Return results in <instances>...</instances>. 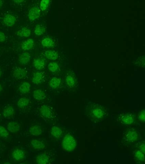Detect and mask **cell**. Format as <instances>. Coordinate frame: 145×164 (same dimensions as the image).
<instances>
[{"label":"cell","mask_w":145,"mask_h":164,"mask_svg":"<svg viewBox=\"0 0 145 164\" xmlns=\"http://www.w3.org/2000/svg\"><path fill=\"white\" fill-rule=\"evenodd\" d=\"M33 96L36 100L42 101L46 98V95L42 90L38 89L34 91Z\"/></svg>","instance_id":"obj_17"},{"label":"cell","mask_w":145,"mask_h":164,"mask_svg":"<svg viewBox=\"0 0 145 164\" xmlns=\"http://www.w3.org/2000/svg\"><path fill=\"white\" fill-rule=\"evenodd\" d=\"M145 110H141L140 112V113L138 115V118L141 122H144L145 121Z\"/></svg>","instance_id":"obj_33"},{"label":"cell","mask_w":145,"mask_h":164,"mask_svg":"<svg viewBox=\"0 0 145 164\" xmlns=\"http://www.w3.org/2000/svg\"><path fill=\"white\" fill-rule=\"evenodd\" d=\"M144 154L141 150H137L135 152L134 155L135 157L139 161H144Z\"/></svg>","instance_id":"obj_30"},{"label":"cell","mask_w":145,"mask_h":164,"mask_svg":"<svg viewBox=\"0 0 145 164\" xmlns=\"http://www.w3.org/2000/svg\"><path fill=\"white\" fill-rule=\"evenodd\" d=\"M40 112L41 116L47 119H49L52 118L53 117L52 110L49 106L42 105L40 108Z\"/></svg>","instance_id":"obj_4"},{"label":"cell","mask_w":145,"mask_h":164,"mask_svg":"<svg viewBox=\"0 0 145 164\" xmlns=\"http://www.w3.org/2000/svg\"><path fill=\"white\" fill-rule=\"evenodd\" d=\"M16 19L13 15L8 14L4 16L3 22L8 27H11L13 26L16 22Z\"/></svg>","instance_id":"obj_7"},{"label":"cell","mask_w":145,"mask_h":164,"mask_svg":"<svg viewBox=\"0 0 145 164\" xmlns=\"http://www.w3.org/2000/svg\"><path fill=\"white\" fill-rule=\"evenodd\" d=\"M9 135V131L4 127L0 126V137L3 139H7L8 138Z\"/></svg>","instance_id":"obj_29"},{"label":"cell","mask_w":145,"mask_h":164,"mask_svg":"<svg viewBox=\"0 0 145 164\" xmlns=\"http://www.w3.org/2000/svg\"><path fill=\"white\" fill-rule=\"evenodd\" d=\"M77 145L76 140L70 134H67L62 141V147L64 150L72 151L75 149Z\"/></svg>","instance_id":"obj_1"},{"label":"cell","mask_w":145,"mask_h":164,"mask_svg":"<svg viewBox=\"0 0 145 164\" xmlns=\"http://www.w3.org/2000/svg\"><path fill=\"white\" fill-rule=\"evenodd\" d=\"M15 3H23L24 2L25 0H13Z\"/></svg>","instance_id":"obj_36"},{"label":"cell","mask_w":145,"mask_h":164,"mask_svg":"<svg viewBox=\"0 0 145 164\" xmlns=\"http://www.w3.org/2000/svg\"><path fill=\"white\" fill-rule=\"evenodd\" d=\"M2 90H3V88H2V85H1V84H0V93H1V92H2Z\"/></svg>","instance_id":"obj_38"},{"label":"cell","mask_w":145,"mask_h":164,"mask_svg":"<svg viewBox=\"0 0 145 164\" xmlns=\"http://www.w3.org/2000/svg\"><path fill=\"white\" fill-rule=\"evenodd\" d=\"M33 65L35 69L38 70H41L44 68L45 63L43 59H41V58H37L34 60Z\"/></svg>","instance_id":"obj_19"},{"label":"cell","mask_w":145,"mask_h":164,"mask_svg":"<svg viewBox=\"0 0 145 164\" xmlns=\"http://www.w3.org/2000/svg\"><path fill=\"white\" fill-rule=\"evenodd\" d=\"M12 156L13 158L16 161H21L25 157V153L22 150L17 149L13 152Z\"/></svg>","instance_id":"obj_10"},{"label":"cell","mask_w":145,"mask_h":164,"mask_svg":"<svg viewBox=\"0 0 145 164\" xmlns=\"http://www.w3.org/2000/svg\"><path fill=\"white\" fill-rule=\"evenodd\" d=\"M51 134L55 138L58 139L62 135V130L58 127L54 126L51 130Z\"/></svg>","instance_id":"obj_22"},{"label":"cell","mask_w":145,"mask_h":164,"mask_svg":"<svg viewBox=\"0 0 145 164\" xmlns=\"http://www.w3.org/2000/svg\"><path fill=\"white\" fill-rule=\"evenodd\" d=\"M119 119L120 122L125 125L132 124L134 122V116L131 113L123 114L120 116Z\"/></svg>","instance_id":"obj_6"},{"label":"cell","mask_w":145,"mask_h":164,"mask_svg":"<svg viewBox=\"0 0 145 164\" xmlns=\"http://www.w3.org/2000/svg\"><path fill=\"white\" fill-rule=\"evenodd\" d=\"M46 57L50 60H55L58 59V54L57 52L54 51H47L45 53Z\"/></svg>","instance_id":"obj_23"},{"label":"cell","mask_w":145,"mask_h":164,"mask_svg":"<svg viewBox=\"0 0 145 164\" xmlns=\"http://www.w3.org/2000/svg\"><path fill=\"white\" fill-rule=\"evenodd\" d=\"M35 161L38 164H48L49 161V157L47 154H41L38 156Z\"/></svg>","instance_id":"obj_15"},{"label":"cell","mask_w":145,"mask_h":164,"mask_svg":"<svg viewBox=\"0 0 145 164\" xmlns=\"http://www.w3.org/2000/svg\"><path fill=\"white\" fill-rule=\"evenodd\" d=\"M21 129L19 123L18 122H9L8 124V129L12 133L18 132Z\"/></svg>","instance_id":"obj_11"},{"label":"cell","mask_w":145,"mask_h":164,"mask_svg":"<svg viewBox=\"0 0 145 164\" xmlns=\"http://www.w3.org/2000/svg\"><path fill=\"white\" fill-rule=\"evenodd\" d=\"M46 31V28L44 26L41 25H38L35 26L34 33L35 35L40 36L44 34Z\"/></svg>","instance_id":"obj_27"},{"label":"cell","mask_w":145,"mask_h":164,"mask_svg":"<svg viewBox=\"0 0 145 164\" xmlns=\"http://www.w3.org/2000/svg\"><path fill=\"white\" fill-rule=\"evenodd\" d=\"M26 71L24 69L17 68L15 69L13 72V76L15 79H23L26 76Z\"/></svg>","instance_id":"obj_8"},{"label":"cell","mask_w":145,"mask_h":164,"mask_svg":"<svg viewBox=\"0 0 145 164\" xmlns=\"http://www.w3.org/2000/svg\"><path fill=\"white\" fill-rule=\"evenodd\" d=\"M41 10L38 7L31 8L28 13V17L30 21H34L40 17Z\"/></svg>","instance_id":"obj_3"},{"label":"cell","mask_w":145,"mask_h":164,"mask_svg":"<svg viewBox=\"0 0 145 164\" xmlns=\"http://www.w3.org/2000/svg\"><path fill=\"white\" fill-rule=\"evenodd\" d=\"M30 54L28 52H24L20 55L19 62L22 65H27L30 61Z\"/></svg>","instance_id":"obj_9"},{"label":"cell","mask_w":145,"mask_h":164,"mask_svg":"<svg viewBox=\"0 0 145 164\" xmlns=\"http://www.w3.org/2000/svg\"><path fill=\"white\" fill-rule=\"evenodd\" d=\"M29 133L33 136H38L42 133V129L41 127L37 125L32 126L29 129Z\"/></svg>","instance_id":"obj_18"},{"label":"cell","mask_w":145,"mask_h":164,"mask_svg":"<svg viewBox=\"0 0 145 164\" xmlns=\"http://www.w3.org/2000/svg\"><path fill=\"white\" fill-rule=\"evenodd\" d=\"M140 148L141 151H142L144 153H145V145L144 143H142L140 146Z\"/></svg>","instance_id":"obj_35"},{"label":"cell","mask_w":145,"mask_h":164,"mask_svg":"<svg viewBox=\"0 0 145 164\" xmlns=\"http://www.w3.org/2000/svg\"><path fill=\"white\" fill-rule=\"evenodd\" d=\"M30 34V30L26 27H23L17 32V35L21 37H28Z\"/></svg>","instance_id":"obj_21"},{"label":"cell","mask_w":145,"mask_h":164,"mask_svg":"<svg viewBox=\"0 0 145 164\" xmlns=\"http://www.w3.org/2000/svg\"><path fill=\"white\" fill-rule=\"evenodd\" d=\"M138 138V134L134 129H128L125 134L124 139L128 142H134L136 141Z\"/></svg>","instance_id":"obj_2"},{"label":"cell","mask_w":145,"mask_h":164,"mask_svg":"<svg viewBox=\"0 0 145 164\" xmlns=\"http://www.w3.org/2000/svg\"><path fill=\"white\" fill-rule=\"evenodd\" d=\"M3 4V0H0V8H2Z\"/></svg>","instance_id":"obj_37"},{"label":"cell","mask_w":145,"mask_h":164,"mask_svg":"<svg viewBox=\"0 0 145 164\" xmlns=\"http://www.w3.org/2000/svg\"><path fill=\"white\" fill-rule=\"evenodd\" d=\"M29 98L26 97H22L20 98L17 102V106L19 108H24L26 107L29 105Z\"/></svg>","instance_id":"obj_24"},{"label":"cell","mask_w":145,"mask_h":164,"mask_svg":"<svg viewBox=\"0 0 145 164\" xmlns=\"http://www.w3.org/2000/svg\"><path fill=\"white\" fill-rule=\"evenodd\" d=\"M6 39L5 34L2 31H0V42H4Z\"/></svg>","instance_id":"obj_34"},{"label":"cell","mask_w":145,"mask_h":164,"mask_svg":"<svg viewBox=\"0 0 145 164\" xmlns=\"http://www.w3.org/2000/svg\"><path fill=\"white\" fill-rule=\"evenodd\" d=\"M31 145L34 149L39 150L44 149L46 147L43 141L38 139H33L31 142Z\"/></svg>","instance_id":"obj_13"},{"label":"cell","mask_w":145,"mask_h":164,"mask_svg":"<svg viewBox=\"0 0 145 164\" xmlns=\"http://www.w3.org/2000/svg\"><path fill=\"white\" fill-rule=\"evenodd\" d=\"M48 67L49 71L53 73L56 72L59 68L58 64L55 62L50 63L48 65Z\"/></svg>","instance_id":"obj_32"},{"label":"cell","mask_w":145,"mask_h":164,"mask_svg":"<svg viewBox=\"0 0 145 164\" xmlns=\"http://www.w3.org/2000/svg\"><path fill=\"white\" fill-rule=\"evenodd\" d=\"M44 76L43 73L41 72H35L33 75L32 82L35 84H39L43 81Z\"/></svg>","instance_id":"obj_12"},{"label":"cell","mask_w":145,"mask_h":164,"mask_svg":"<svg viewBox=\"0 0 145 164\" xmlns=\"http://www.w3.org/2000/svg\"><path fill=\"white\" fill-rule=\"evenodd\" d=\"M50 0H41L40 4V9L42 11L47 10L49 6Z\"/></svg>","instance_id":"obj_28"},{"label":"cell","mask_w":145,"mask_h":164,"mask_svg":"<svg viewBox=\"0 0 145 164\" xmlns=\"http://www.w3.org/2000/svg\"><path fill=\"white\" fill-rule=\"evenodd\" d=\"M2 70H1V69H0V77H1V76H2Z\"/></svg>","instance_id":"obj_39"},{"label":"cell","mask_w":145,"mask_h":164,"mask_svg":"<svg viewBox=\"0 0 145 164\" xmlns=\"http://www.w3.org/2000/svg\"><path fill=\"white\" fill-rule=\"evenodd\" d=\"M41 44L44 47H51L54 46L53 40L50 38H44L41 41Z\"/></svg>","instance_id":"obj_26"},{"label":"cell","mask_w":145,"mask_h":164,"mask_svg":"<svg viewBox=\"0 0 145 164\" xmlns=\"http://www.w3.org/2000/svg\"><path fill=\"white\" fill-rule=\"evenodd\" d=\"M3 116L6 118L9 119L13 116L15 114V109L12 106L6 107L3 112Z\"/></svg>","instance_id":"obj_14"},{"label":"cell","mask_w":145,"mask_h":164,"mask_svg":"<svg viewBox=\"0 0 145 164\" xmlns=\"http://www.w3.org/2000/svg\"><path fill=\"white\" fill-rule=\"evenodd\" d=\"M30 84L29 83L27 82H24L19 86V91L21 93L26 94L30 91Z\"/></svg>","instance_id":"obj_20"},{"label":"cell","mask_w":145,"mask_h":164,"mask_svg":"<svg viewBox=\"0 0 145 164\" xmlns=\"http://www.w3.org/2000/svg\"><path fill=\"white\" fill-rule=\"evenodd\" d=\"M34 46V41L32 39H29L23 41L22 44V48L24 51H29Z\"/></svg>","instance_id":"obj_16"},{"label":"cell","mask_w":145,"mask_h":164,"mask_svg":"<svg viewBox=\"0 0 145 164\" xmlns=\"http://www.w3.org/2000/svg\"><path fill=\"white\" fill-rule=\"evenodd\" d=\"M105 113L104 109L100 107H95L92 109L91 115L95 119H101L104 117Z\"/></svg>","instance_id":"obj_5"},{"label":"cell","mask_w":145,"mask_h":164,"mask_svg":"<svg viewBox=\"0 0 145 164\" xmlns=\"http://www.w3.org/2000/svg\"><path fill=\"white\" fill-rule=\"evenodd\" d=\"M1 113H0V118H1Z\"/></svg>","instance_id":"obj_40"},{"label":"cell","mask_w":145,"mask_h":164,"mask_svg":"<svg viewBox=\"0 0 145 164\" xmlns=\"http://www.w3.org/2000/svg\"><path fill=\"white\" fill-rule=\"evenodd\" d=\"M61 83V79L60 78L54 77L49 81V86L52 89H56L60 86Z\"/></svg>","instance_id":"obj_25"},{"label":"cell","mask_w":145,"mask_h":164,"mask_svg":"<svg viewBox=\"0 0 145 164\" xmlns=\"http://www.w3.org/2000/svg\"><path fill=\"white\" fill-rule=\"evenodd\" d=\"M66 83L68 86L70 88L75 86V79L71 75H68L66 78Z\"/></svg>","instance_id":"obj_31"}]
</instances>
